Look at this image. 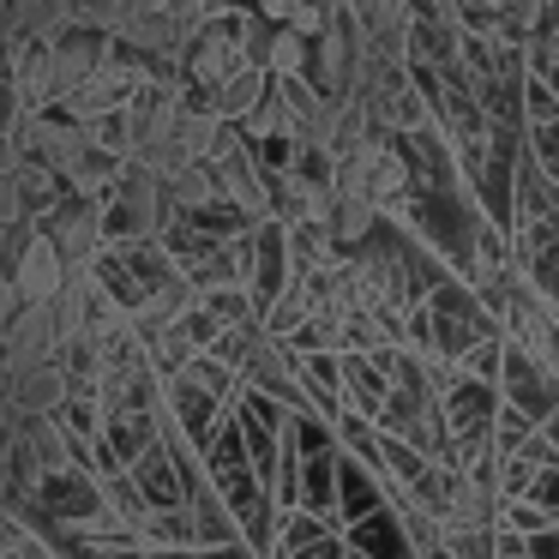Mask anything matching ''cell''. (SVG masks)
I'll return each mask as SVG.
<instances>
[{
    "instance_id": "cell-1",
    "label": "cell",
    "mask_w": 559,
    "mask_h": 559,
    "mask_svg": "<svg viewBox=\"0 0 559 559\" xmlns=\"http://www.w3.org/2000/svg\"><path fill=\"white\" fill-rule=\"evenodd\" d=\"M67 259H61V247L49 241V235H31L25 247H19L13 253V265H7V277H13V289L25 295V301H55V295H61V283H67Z\"/></svg>"
},
{
    "instance_id": "cell-3",
    "label": "cell",
    "mask_w": 559,
    "mask_h": 559,
    "mask_svg": "<svg viewBox=\"0 0 559 559\" xmlns=\"http://www.w3.org/2000/svg\"><path fill=\"white\" fill-rule=\"evenodd\" d=\"M265 97H271V73L259 61H241L229 79H223V85H211V109H217L223 121H235V127H241Z\"/></svg>"
},
{
    "instance_id": "cell-4",
    "label": "cell",
    "mask_w": 559,
    "mask_h": 559,
    "mask_svg": "<svg viewBox=\"0 0 559 559\" xmlns=\"http://www.w3.org/2000/svg\"><path fill=\"white\" fill-rule=\"evenodd\" d=\"M307 61H313V37H301L295 25H271L259 67H265V73L277 79V73H307Z\"/></svg>"
},
{
    "instance_id": "cell-2",
    "label": "cell",
    "mask_w": 559,
    "mask_h": 559,
    "mask_svg": "<svg viewBox=\"0 0 559 559\" xmlns=\"http://www.w3.org/2000/svg\"><path fill=\"white\" fill-rule=\"evenodd\" d=\"M343 542L367 559H415L409 535H403V518L391 506H373V511H361V518H349L343 523Z\"/></svg>"
},
{
    "instance_id": "cell-5",
    "label": "cell",
    "mask_w": 559,
    "mask_h": 559,
    "mask_svg": "<svg viewBox=\"0 0 559 559\" xmlns=\"http://www.w3.org/2000/svg\"><path fill=\"white\" fill-rule=\"evenodd\" d=\"M343 559H367V554H355V547H349V554H343Z\"/></svg>"
}]
</instances>
